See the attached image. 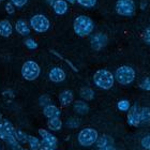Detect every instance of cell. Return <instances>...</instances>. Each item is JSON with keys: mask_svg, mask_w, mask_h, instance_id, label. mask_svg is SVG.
<instances>
[{"mask_svg": "<svg viewBox=\"0 0 150 150\" xmlns=\"http://www.w3.org/2000/svg\"><path fill=\"white\" fill-rule=\"evenodd\" d=\"M74 32L78 37H87L90 35L94 29L93 21L86 15H79L74 19L73 23Z\"/></svg>", "mask_w": 150, "mask_h": 150, "instance_id": "cell-1", "label": "cell"}, {"mask_svg": "<svg viewBox=\"0 0 150 150\" xmlns=\"http://www.w3.org/2000/svg\"><path fill=\"white\" fill-rule=\"evenodd\" d=\"M93 83L102 90H110L115 84V75L106 69L98 70L93 75Z\"/></svg>", "mask_w": 150, "mask_h": 150, "instance_id": "cell-2", "label": "cell"}, {"mask_svg": "<svg viewBox=\"0 0 150 150\" xmlns=\"http://www.w3.org/2000/svg\"><path fill=\"white\" fill-rule=\"evenodd\" d=\"M135 77H136V72L130 66L119 67L115 72V79L123 86L131 85L135 81Z\"/></svg>", "mask_w": 150, "mask_h": 150, "instance_id": "cell-3", "label": "cell"}, {"mask_svg": "<svg viewBox=\"0 0 150 150\" xmlns=\"http://www.w3.org/2000/svg\"><path fill=\"white\" fill-rule=\"evenodd\" d=\"M99 138V132L93 128L81 129L77 135L78 144L83 147H90L97 143Z\"/></svg>", "mask_w": 150, "mask_h": 150, "instance_id": "cell-4", "label": "cell"}, {"mask_svg": "<svg viewBox=\"0 0 150 150\" xmlns=\"http://www.w3.org/2000/svg\"><path fill=\"white\" fill-rule=\"evenodd\" d=\"M41 73V68L35 61L28 60L22 67V75L26 81H35Z\"/></svg>", "mask_w": 150, "mask_h": 150, "instance_id": "cell-5", "label": "cell"}, {"mask_svg": "<svg viewBox=\"0 0 150 150\" xmlns=\"http://www.w3.org/2000/svg\"><path fill=\"white\" fill-rule=\"evenodd\" d=\"M30 26L35 31L39 33L46 32L50 27V23L46 16L43 14H37L33 15L30 19Z\"/></svg>", "mask_w": 150, "mask_h": 150, "instance_id": "cell-6", "label": "cell"}, {"mask_svg": "<svg viewBox=\"0 0 150 150\" xmlns=\"http://www.w3.org/2000/svg\"><path fill=\"white\" fill-rule=\"evenodd\" d=\"M116 12L122 16H133L136 11V6L133 0H117Z\"/></svg>", "mask_w": 150, "mask_h": 150, "instance_id": "cell-7", "label": "cell"}, {"mask_svg": "<svg viewBox=\"0 0 150 150\" xmlns=\"http://www.w3.org/2000/svg\"><path fill=\"white\" fill-rule=\"evenodd\" d=\"M127 122L131 127H139L141 125V107L137 104L132 105L130 110L127 114Z\"/></svg>", "mask_w": 150, "mask_h": 150, "instance_id": "cell-8", "label": "cell"}, {"mask_svg": "<svg viewBox=\"0 0 150 150\" xmlns=\"http://www.w3.org/2000/svg\"><path fill=\"white\" fill-rule=\"evenodd\" d=\"M108 43V37L103 32H98L91 35L90 45L94 50H102Z\"/></svg>", "mask_w": 150, "mask_h": 150, "instance_id": "cell-9", "label": "cell"}, {"mask_svg": "<svg viewBox=\"0 0 150 150\" xmlns=\"http://www.w3.org/2000/svg\"><path fill=\"white\" fill-rule=\"evenodd\" d=\"M39 135L41 137L42 143L47 146H50L52 148H56L58 145V139L53 133H50V131H47L45 129H39Z\"/></svg>", "mask_w": 150, "mask_h": 150, "instance_id": "cell-10", "label": "cell"}, {"mask_svg": "<svg viewBox=\"0 0 150 150\" xmlns=\"http://www.w3.org/2000/svg\"><path fill=\"white\" fill-rule=\"evenodd\" d=\"M48 77L53 83H62L67 77L66 72L63 71L61 68H58V67H55L50 70V73H48Z\"/></svg>", "mask_w": 150, "mask_h": 150, "instance_id": "cell-11", "label": "cell"}, {"mask_svg": "<svg viewBox=\"0 0 150 150\" xmlns=\"http://www.w3.org/2000/svg\"><path fill=\"white\" fill-rule=\"evenodd\" d=\"M43 115L46 117L47 119L52 118H60L61 116V110L59 107H57L55 104H50L47 106L43 107Z\"/></svg>", "mask_w": 150, "mask_h": 150, "instance_id": "cell-12", "label": "cell"}, {"mask_svg": "<svg viewBox=\"0 0 150 150\" xmlns=\"http://www.w3.org/2000/svg\"><path fill=\"white\" fill-rule=\"evenodd\" d=\"M58 100H59V103L61 106L67 107L73 103L74 94H73V92L71 90L67 89V90H63L62 92H60L59 97H58Z\"/></svg>", "mask_w": 150, "mask_h": 150, "instance_id": "cell-13", "label": "cell"}, {"mask_svg": "<svg viewBox=\"0 0 150 150\" xmlns=\"http://www.w3.org/2000/svg\"><path fill=\"white\" fill-rule=\"evenodd\" d=\"M73 110L76 114L78 115H86L89 112L90 107L88 105V103L84 100H77L75 101L74 104H73Z\"/></svg>", "mask_w": 150, "mask_h": 150, "instance_id": "cell-14", "label": "cell"}, {"mask_svg": "<svg viewBox=\"0 0 150 150\" xmlns=\"http://www.w3.org/2000/svg\"><path fill=\"white\" fill-rule=\"evenodd\" d=\"M12 32H13V27L8 19L0 21V35L1 37L9 38L10 35H12Z\"/></svg>", "mask_w": 150, "mask_h": 150, "instance_id": "cell-15", "label": "cell"}, {"mask_svg": "<svg viewBox=\"0 0 150 150\" xmlns=\"http://www.w3.org/2000/svg\"><path fill=\"white\" fill-rule=\"evenodd\" d=\"M53 9L56 14L58 15H63L66 14L69 6H68V2L66 0H56L53 4Z\"/></svg>", "mask_w": 150, "mask_h": 150, "instance_id": "cell-16", "label": "cell"}, {"mask_svg": "<svg viewBox=\"0 0 150 150\" xmlns=\"http://www.w3.org/2000/svg\"><path fill=\"white\" fill-rule=\"evenodd\" d=\"M15 30L18 32L21 35H28L30 33V28H29L28 24L24 21V19H18L15 24Z\"/></svg>", "mask_w": 150, "mask_h": 150, "instance_id": "cell-17", "label": "cell"}, {"mask_svg": "<svg viewBox=\"0 0 150 150\" xmlns=\"http://www.w3.org/2000/svg\"><path fill=\"white\" fill-rule=\"evenodd\" d=\"M79 96L81 98L83 99L84 101H92L94 99V90L92 88L90 87H87V86H85V87H81V90H79Z\"/></svg>", "mask_w": 150, "mask_h": 150, "instance_id": "cell-18", "label": "cell"}, {"mask_svg": "<svg viewBox=\"0 0 150 150\" xmlns=\"http://www.w3.org/2000/svg\"><path fill=\"white\" fill-rule=\"evenodd\" d=\"M96 145H97L98 149H102V148L106 147V146L114 145V138L110 137V135H101L98 138Z\"/></svg>", "mask_w": 150, "mask_h": 150, "instance_id": "cell-19", "label": "cell"}, {"mask_svg": "<svg viewBox=\"0 0 150 150\" xmlns=\"http://www.w3.org/2000/svg\"><path fill=\"white\" fill-rule=\"evenodd\" d=\"M62 120L60 118H52L47 120V128L50 131H59L62 128Z\"/></svg>", "mask_w": 150, "mask_h": 150, "instance_id": "cell-20", "label": "cell"}, {"mask_svg": "<svg viewBox=\"0 0 150 150\" xmlns=\"http://www.w3.org/2000/svg\"><path fill=\"white\" fill-rule=\"evenodd\" d=\"M141 125H150V107L148 106L141 107Z\"/></svg>", "mask_w": 150, "mask_h": 150, "instance_id": "cell-21", "label": "cell"}, {"mask_svg": "<svg viewBox=\"0 0 150 150\" xmlns=\"http://www.w3.org/2000/svg\"><path fill=\"white\" fill-rule=\"evenodd\" d=\"M28 145H29V147H30V150H40L41 146H42V141H40L37 136L29 135Z\"/></svg>", "mask_w": 150, "mask_h": 150, "instance_id": "cell-22", "label": "cell"}, {"mask_svg": "<svg viewBox=\"0 0 150 150\" xmlns=\"http://www.w3.org/2000/svg\"><path fill=\"white\" fill-rule=\"evenodd\" d=\"M131 103H130V101L127 100V99H121V100H119L117 102V108H118L120 112H128L131 108Z\"/></svg>", "mask_w": 150, "mask_h": 150, "instance_id": "cell-23", "label": "cell"}, {"mask_svg": "<svg viewBox=\"0 0 150 150\" xmlns=\"http://www.w3.org/2000/svg\"><path fill=\"white\" fill-rule=\"evenodd\" d=\"M28 134H26L25 132H23L22 130H16L15 132V138L17 139L19 144H26L28 143Z\"/></svg>", "mask_w": 150, "mask_h": 150, "instance_id": "cell-24", "label": "cell"}, {"mask_svg": "<svg viewBox=\"0 0 150 150\" xmlns=\"http://www.w3.org/2000/svg\"><path fill=\"white\" fill-rule=\"evenodd\" d=\"M3 128H4V131L10 135H14L15 136V132H16V129L13 127V125L11 122L8 120V119H3Z\"/></svg>", "mask_w": 150, "mask_h": 150, "instance_id": "cell-25", "label": "cell"}, {"mask_svg": "<svg viewBox=\"0 0 150 150\" xmlns=\"http://www.w3.org/2000/svg\"><path fill=\"white\" fill-rule=\"evenodd\" d=\"M81 125V120L76 117H72V118H69L66 121V127L69 129H76Z\"/></svg>", "mask_w": 150, "mask_h": 150, "instance_id": "cell-26", "label": "cell"}, {"mask_svg": "<svg viewBox=\"0 0 150 150\" xmlns=\"http://www.w3.org/2000/svg\"><path fill=\"white\" fill-rule=\"evenodd\" d=\"M39 104H40L42 107H45L47 105L52 104V100H50V97L47 96V94H43L39 98Z\"/></svg>", "mask_w": 150, "mask_h": 150, "instance_id": "cell-27", "label": "cell"}, {"mask_svg": "<svg viewBox=\"0 0 150 150\" xmlns=\"http://www.w3.org/2000/svg\"><path fill=\"white\" fill-rule=\"evenodd\" d=\"M139 88L144 91H150V77H145L143 81L139 83Z\"/></svg>", "mask_w": 150, "mask_h": 150, "instance_id": "cell-28", "label": "cell"}, {"mask_svg": "<svg viewBox=\"0 0 150 150\" xmlns=\"http://www.w3.org/2000/svg\"><path fill=\"white\" fill-rule=\"evenodd\" d=\"M141 145L145 150H150V134L145 135L144 137L142 138Z\"/></svg>", "mask_w": 150, "mask_h": 150, "instance_id": "cell-29", "label": "cell"}, {"mask_svg": "<svg viewBox=\"0 0 150 150\" xmlns=\"http://www.w3.org/2000/svg\"><path fill=\"white\" fill-rule=\"evenodd\" d=\"M81 6H85V8H92L96 6L97 0H76Z\"/></svg>", "mask_w": 150, "mask_h": 150, "instance_id": "cell-30", "label": "cell"}, {"mask_svg": "<svg viewBox=\"0 0 150 150\" xmlns=\"http://www.w3.org/2000/svg\"><path fill=\"white\" fill-rule=\"evenodd\" d=\"M25 45L28 47L29 50H35L38 48V43L35 42L33 39L31 38H28V39H26L25 40Z\"/></svg>", "mask_w": 150, "mask_h": 150, "instance_id": "cell-31", "label": "cell"}, {"mask_svg": "<svg viewBox=\"0 0 150 150\" xmlns=\"http://www.w3.org/2000/svg\"><path fill=\"white\" fill-rule=\"evenodd\" d=\"M143 40L146 44L150 45V27H147L143 32Z\"/></svg>", "mask_w": 150, "mask_h": 150, "instance_id": "cell-32", "label": "cell"}, {"mask_svg": "<svg viewBox=\"0 0 150 150\" xmlns=\"http://www.w3.org/2000/svg\"><path fill=\"white\" fill-rule=\"evenodd\" d=\"M11 2L15 6H17V8H22V6H24L26 3L28 2V0H11Z\"/></svg>", "mask_w": 150, "mask_h": 150, "instance_id": "cell-33", "label": "cell"}, {"mask_svg": "<svg viewBox=\"0 0 150 150\" xmlns=\"http://www.w3.org/2000/svg\"><path fill=\"white\" fill-rule=\"evenodd\" d=\"M6 12L9 13V14H13V13H14V11H15V10H14V4H13L11 1H10V2H8L6 4Z\"/></svg>", "mask_w": 150, "mask_h": 150, "instance_id": "cell-34", "label": "cell"}, {"mask_svg": "<svg viewBox=\"0 0 150 150\" xmlns=\"http://www.w3.org/2000/svg\"><path fill=\"white\" fill-rule=\"evenodd\" d=\"M40 150H56V148H52V147H50V146H47V145L42 143V146H41Z\"/></svg>", "mask_w": 150, "mask_h": 150, "instance_id": "cell-35", "label": "cell"}, {"mask_svg": "<svg viewBox=\"0 0 150 150\" xmlns=\"http://www.w3.org/2000/svg\"><path fill=\"white\" fill-rule=\"evenodd\" d=\"M98 150H118L115 147V145H110V146H106V147L102 148V149H98Z\"/></svg>", "mask_w": 150, "mask_h": 150, "instance_id": "cell-36", "label": "cell"}, {"mask_svg": "<svg viewBox=\"0 0 150 150\" xmlns=\"http://www.w3.org/2000/svg\"><path fill=\"white\" fill-rule=\"evenodd\" d=\"M146 6H147V2H146V1H143V2L141 3V9L144 10L145 8H146Z\"/></svg>", "mask_w": 150, "mask_h": 150, "instance_id": "cell-37", "label": "cell"}, {"mask_svg": "<svg viewBox=\"0 0 150 150\" xmlns=\"http://www.w3.org/2000/svg\"><path fill=\"white\" fill-rule=\"evenodd\" d=\"M66 1H68V2H71V3H74L75 0H66Z\"/></svg>", "mask_w": 150, "mask_h": 150, "instance_id": "cell-38", "label": "cell"}, {"mask_svg": "<svg viewBox=\"0 0 150 150\" xmlns=\"http://www.w3.org/2000/svg\"><path fill=\"white\" fill-rule=\"evenodd\" d=\"M3 119H2V116H1V114H0V122H2Z\"/></svg>", "mask_w": 150, "mask_h": 150, "instance_id": "cell-39", "label": "cell"}, {"mask_svg": "<svg viewBox=\"0 0 150 150\" xmlns=\"http://www.w3.org/2000/svg\"><path fill=\"white\" fill-rule=\"evenodd\" d=\"M19 150H27V149H24V148H21Z\"/></svg>", "mask_w": 150, "mask_h": 150, "instance_id": "cell-40", "label": "cell"}, {"mask_svg": "<svg viewBox=\"0 0 150 150\" xmlns=\"http://www.w3.org/2000/svg\"><path fill=\"white\" fill-rule=\"evenodd\" d=\"M2 1H3V0H0V2H2Z\"/></svg>", "mask_w": 150, "mask_h": 150, "instance_id": "cell-41", "label": "cell"}]
</instances>
